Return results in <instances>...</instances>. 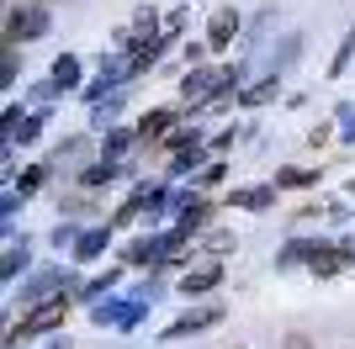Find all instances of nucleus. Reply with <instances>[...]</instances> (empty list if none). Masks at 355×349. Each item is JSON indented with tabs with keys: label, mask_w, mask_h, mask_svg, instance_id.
I'll return each mask as SVG.
<instances>
[{
	"label": "nucleus",
	"mask_w": 355,
	"mask_h": 349,
	"mask_svg": "<svg viewBox=\"0 0 355 349\" xmlns=\"http://www.w3.org/2000/svg\"><path fill=\"white\" fill-rule=\"evenodd\" d=\"M154 296H159V286L148 280V286H144V291H133L128 302H96V307H90V318L101 323V328H133V323L144 318L148 307H154Z\"/></svg>",
	"instance_id": "2"
},
{
	"label": "nucleus",
	"mask_w": 355,
	"mask_h": 349,
	"mask_svg": "<svg viewBox=\"0 0 355 349\" xmlns=\"http://www.w3.org/2000/svg\"><path fill=\"white\" fill-rule=\"evenodd\" d=\"M43 32H48V11L43 6H27V11L6 16V48H16L21 37H43Z\"/></svg>",
	"instance_id": "6"
},
{
	"label": "nucleus",
	"mask_w": 355,
	"mask_h": 349,
	"mask_svg": "<svg viewBox=\"0 0 355 349\" xmlns=\"http://www.w3.org/2000/svg\"><path fill=\"white\" fill-rule=\"evenodd\" d=\"M64 323V296H53V302H43V307H32L27 318L11 328V344H27V339H37V334H48V328H59Z\"/></svg>",
	"instance_id": "4"
},
{
	"label": "nucleus",
	"mask_w": 355,
	"mask_h": 349,
	"mask_svg": "<svg viewBox=\"0 0 355 349\" xmlns=\"http://www.w3.org/2000/svg\"><path fill=\"white\" fill-rule=\"evenodd\" d=\"M64 286H69V276H64V270H43V276H32L27 286H21V296L43 307V296H48V291H64ZM48 302H53V296H48Z\"/></svg>",
	"instance_id": "8"
},
{
	"label": "nucleus",
	"mask_w": 355,
	"mask_h": 349,
	"mask_svg": "<svg viewBox=\"0 0 355 349\" xmlns=\"http://www.w3.org/2000/svg\"><path fill=\"white\" fill-rule=\"evenodd\" d=\"M112 286H117V270H106L101 280H90V286H85V296H106Z\"/></svg>",
	"instance_id": "21"
},
{
	"label": "nucleus",
	"mask_w": 355,
	"mask_h": 349,
	"mask_svg": "<svg viewBox=\"0 0 355 349\" xmlns=\"http://www.w3.org/2000/svg\"><path fill=\"white\" fill-rule=\"evenodd\" d=\"M85 154H90V143H85V138H69V143H59V154H53V164H59V170H64V164H80V159H85Z\"/></svg>",
	"instance_id": "16"
},
{
	"label": "nucleus",
	"mask_w": 355,
	"mask_h": 349,
	"mask_svg": "<svg viewBox=\"0 0 355 349\" xmlns=\"http://www.w3.org/2000/svg\"><path fill=\"white\" fill-rule=\"evenodd\" d=\"M106 238H112V228H90V233H80V244H74V254H80V260H101Z\"/></svg>",
	"instance_id": "12"
},
{
	"label": "nucleus",
	"mask_w": 355,
	"mask_h": 349,
	"mask_svg": "<svg viewBox=\"0 0 355 349\" xmlns=\"http://www.w3.org/2000/svg\"><path fill=\"white\" fill-rule=\"evenodd\" d=\"M350 53H355V27H350V37L340 43V53H334V74H345V64H350Z\"/></svg>",
	"instance_id": "20"
},
{
	"label": "nucleus",
	"mask_w": 355,
	"mask_h": 349,
	"mask_svg": "<svg viewBox=\"0 0 355 349\" xmlns=\"http://www.w3.org/2000/svg\"><path fill=\"white\" fill-rule=\"evenodd\" d=\"M313 180H318L313 170H282L276 174V186H313Z\"/></svg>",
	"instance_id": "19"
},
{
	"label": "nucleus",
	"mask_w": 355,
	"mask_h": 349,
	"mask_svg": "<svg viewBox=\"0 0 355 349\" xmlns=\"http://www.w3.org/2000/svg\"><path fill=\"white\" fill-rule=\"evenodd\" d=\"M276 265H308L313 276H334L345 265L340 249H329V244H286L282 254H276Z\"/></svg>",
	"instance_id": "3"
},
{
	"label": "nucleus",
	"mask_w": 355,
	"mask_h": 349,
	"mask_svg": "<svg viewBox=\"0 0 355 349\" xmlns=\"http://www.w3.org/2000/svg\"><path fill=\"white\" fill-rule=\"evenodd\" d=\"M53 349H69V344H64V339H59V344H53Z\"/></svg>",
	"instance_id": "28"
},
{
	"label": "nucleus",
	"mask_w": 355,
	"mask_h": 349,
	"mask_svg": "<svg viewBox=\"0 0 355 349\" xmlns=\"http://www.w3.org/2000/svg\"><path fill=\"white\" fill-rule=\"evenodd\" d=\"M180 244H186V233H159V238H138L133 249H128V265H164L175 260Z\"/></svg>",
	"instance_id": "5"
},
{
	"label": "nucleus",
	"mask_w": 355,
	"mask_h": 349,
	"mask_svg": "<svg viewBox=\"0 0 355 349\" xmlns=\"http://www.w3.org/2000/svg\"><path fill=\"white\" fill-rule=\"evenodd\" d=\"M164 206H175V202H170L164 190H154V186H148V190H138L133 202H128V206L117 212V222H138V217H148V222H154V217L164 212Z\"/></svg>",
	"instance_id": "7"
},
{
	"label": "nucleus",
	"mask_w": 355,
	"mask_h": 349,
	"mask_svg": "<svg viewBox=\"0 0 355 349\" xmlns=\"http://www.w3.org/2000/svg\"><path fill=\"white\" fill-rule=\"evenodd\" d=\"M270 96H276V74H270V80H260V85H250V90H244V106H260V101H270Z\"/></svg>",
	"instance_id": "18"
},
{
	"label": "nucleus",
	"mask_w": 355,
	"mask_h": 349,
	"mask_svg": "<svg viewBox=\"0 0 355 349\" xmlns=\"http://www.w3.org/2000/svg\"><path fill=\"white\" fill-rule=\"evenodd\" d=\"M234 32H239V16L234 11H218V16H212V27H207V48H228Z\"/></svg>",
	"instance_id": "11"
},
{
	"label": "nucleus",
	"mask_w": 355,
	"mask_h": 349,
	"mask_svg": "<svg viewBox=\"0 0 355 349\" xmlns=\"http://www.w3.org/2000/svg\"><path fill=\"white\" fill-rule=\"evenodd\" d=\"M218 280H223L218 265H202V270H191V276H186V296H191V291H212Z\"/></svg>",
	"instance_id": "15"
},
{
	"label": "nucleus",
	"mask_w": 355,
	"mask_h": 349,
	"mask_svg": "<svg viewBox=\"0 0 355 349\" xmlns=\"http://www.w3.org/2000/svg\"><path fill=\"white\" fill-rule=\"evenodd\" d=\"M276 202V190L270 186H250V190H234V206H244V212H260V206Z\"/></svg>",
	"instance_id": "13"
},
{
	"label": "nucleus",
	"mask_w": 355,
	"mask_h": 349,
	"mask_svg": "<svg viewBox=\"0 0 355 349\" xmlns=\"http://www.w3.org/2000/svg\"><path fill=\"white\" fill-rule=\"evenodd\" d=\"M0 80H6V85L16 80V48H6V64H0Z\"/></svg>",
	"instance_id": "24"
},
{
	"label": "nucleus",
	"mask_w": 355,
	"mask_h": 349,
	"mask_svg": "<svg viewBox=\"0 0 355 349\" xmlns=\"http://www.w3.org/2000/svg\"><path fill=\"white\" fill-rule=\"evenodd\" d=\"M218 318H223L218 307H196V312H186L180 323H170V328H164V339H186V334H196V328H207V323H218Z\"/></svg>",
	"instance_id": "9"
},
{
	"label": "nucleus",
	"mask_w": 355,
	"mask_h": 349,
	"mask_svg": "<svg viewBox=\"0 0 355 349\" xmlns=\"http://www.w3.org/2000/svg\"><path fill=\"white\" fill-rule=\"evenodd\" d=\"M37 186H43V170H27V174H21V196H27V190H37Z\"/></svg>",
	"instance_id": "25"
},
{
	"label": "nucleus",
	"mask_w": 355,
	"mask_h": 349,
	"mask_svg": "<svg viewBox=\"0 0 355 349\" xmlns=\"http://www.w3.org/2000/svg\"><path fill=\"white\" fill-rule=\"evenodd\" d=\"M345 122H350V127H345V138H355V111H345Z\"/></svg>",
	"instance_id": "27"
},
{
	"label": "nucleus",
	"mask_w": 355,
	"mask_h": 349,
	"mask_svg": "<svg viewBox=\"0 0 355 349\" xmlns=\"http://www.w3.org/2000/svg\"><path fill=\"white\" fill-rule=\"evenodd\" d=\"M138 132H144V143H148V138H170V132H175V111H164V106H159V111H148L144 122H138Z\"/></svg>",
	"instance_id": "10"
},
{
	"label": "nucleus",
	"mask_w": 355,
	"mask_h": 349,
	"mask_svg": "<svg viewBox=\"0 0 355 349\" xmlns=\"http://www.w3.org/2000/svg\"><path fill=\"white\" fill-rule=\"evenodd\" d=\"M234 85H239V69H191L180 80V96H186V106H212V101H228Z\"/></svg>",
	"instance_id": "1"
},
{
	"label": "nucleus",
	"mask_w": 355,
	"mask_h": 349,
	"mask_svg": "<svg viewBox=\"0 0 355 349\" xmlns=\"http://www.w3.org/2000/svg\"><path fill=\"white\" fill-rule=\"evenodd\" d=\"M48 80H53V85H59V90L80 85V58H74V53H64L59 64H53V74H48Z\"/></svg>",
	"instance_id": "14"
},
{
	"label": "nucleus",
	"mask_w": 355,
	"mask_h": 349,
	"mask_svg": "<svg viewBox=\"0 0 355 349\" xmlns=\"http://www.w3.org/2000/svg\"><path fill=\"white\" fill-rule=\"evenodd\" d=\"M112 116H117V101H106V106H96V122H90V127H101V132H106V122H112Z\"/></svg>",
	"instance_id": "23"
},
{
	"label": "nucleus",
	"mask_w": 355,
	"mask_h": 349,
	"mask_svg": "<svg viewBox=\"0 0 355 349\" xmlns=\"http://www.w3.org/2000/svg\"><path fill=\"white\" fill-rule=\"evenodd\" d=\"M340 254H345V260L355 265V238H345V244H340Z\"/></svg>",
	"instance_id": "26"
},
{
	"label": "nucleus",
	"mask_w": 355,
	"mask_h": 349,
	"mask_svg": "<svg viewBox=\"0 0 355 349\" xmlns=\"http://www.w3.org/2000/svg\"><path fill=\"white\" fill-rule=\"evenodd\" d=\"M16 206H21V196H16V186H6V202H0V217L11 222V217H16Z\"/></svg>",
	"instance_id": "22"
},
{
	"label": "nucleus",
	"mask_w": 355,
	"mask_h": 349,
	"mask_svg": "<svg viewBox=\"0 0 355 349\" xmlns=\"http://www.w3.org/2000/svg\"><path fill=\"white\" fill-rule=\"evenodd\" d=\"M27 265V244H6V260H0V276L16 280V270Z\"/></svg>",
	"instance_id": "17"
}]
</instances>
